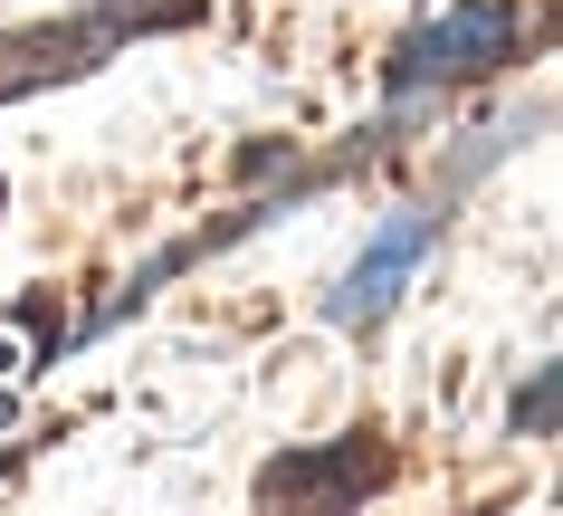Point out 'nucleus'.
I'll use <instances>...</instances> for the list:
<instances>
[{"mask_svg": "<svg viewBox=\"0 0 563 516\" xmlns=\"http://www.w3.org/2000/svg\"><path fill=\"white\" fill-rule=\"evenodd\" d=\"M544 421H554V364H534L526 402H516V430H544Z\"/></svg>", "mask_w": 563, "mask_h": 516, "instance_id": "obj_5", "label": "nucleus"}, {"mask_svg": "<svg viewBox=\"0 0 563 516\" xmlns=\"http://www.w3.org/2000/svg\"><path fill=\"white\" fill-rule=\"evenodd\" d=\"M115 20L96 10V20H67V30H20V39H0V96H30L38 77H87L106 48H115Z\"/></svg>", "mask_w": 563, "mask_h": 516, "instance_id": "obj_4", "label": "nucleus"}, {"mask_svg": "<svg viewBox=\"0 0 563 516\" xmlns=\"http://www.w3.org/2000/svg\"><path fill=\"white\" fill-rule=\"evenodd\" d=\"M430 240H440V220H430V211L383 220V230H373V249L354 259V277L334 287V326H383L391 297H401V277L420 268V249H430Z\"/></svg>", "mask_w": 563, "mask_h": 516, "instance_id": "obj_3", "label": "nucleus"}, {"mask_svg": "<svg viewBox=\"0 0 563 516\" xmlns=\"http://www.w3.org/2000/svg\"><path fill=\"white\" fill-rule=\"evenodd\" d=\"M383 450L373 440H334V450H306V459H267L258 469V497L267 507H344V497H363V487H383Z\"/></svg>", "mask_w": 563, "mask_h": 516, "instance_id": "obj_2", "label": "nucleus"}, {"mask_svg": "<svg viewBox=\"0 0 563 516\" xmlns=\"http://www.w3.org/2000/svg\"><path fill=\"white\" fill-rule=\"evenodd\" d=\"M516 39H526V10L516 0H459L449 20L401 39V58H391V87L420 96V87H459V77H487V67L516 58Z\"/></svg>", "mask_w": 563, "mask_h": 516, "instance_id": "obj_1", "label": "nucleus"}]
</instances>
